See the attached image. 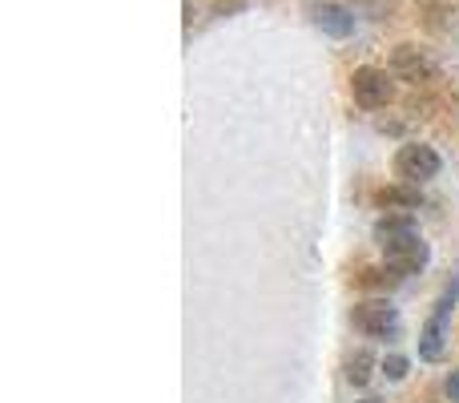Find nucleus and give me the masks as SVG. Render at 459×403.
I'll use <instances>...</instances> for the list:
<instances>
[{"instance_id":"f257e3e1","label":"nucleus","mask_w":459,"mask_h":403,"mask_svg":"<svg viewBox=\"0 0 459 403\" xmlns=\"http://www.w3.org/2000/svg\"><path fill=\"white\" fill-rule=\"evenodd\" d=\"M428 258H431V246L423 242L415 230L383 242V262H387L391 275H415V270L428 267Z\"/></svg>"},{"instance_id":"f03ea898","label":"nucleus","mask_w":459,"mask_h":403,"mask_svg":"<svg viewBox=\"0 0 459 403\" xmlns=\"http://www.w3.org/2000/svg\"><path fill=\"white\" fill-rule=\"evenodd\" d=\"M351 93H355V105H363V110H383V105L395 97V81L387 77V69L363 65V69H355V77H351Z\"/></svg>"},{"instance_id":"7ed1b4c3","label":"nucleus","mask_w":459,"mask_h":403,"mask_svg":"<svg viewBox=\"0 0 459 403\" xmlns=\"http://www.w3.org/2000/svg\"><path fill=\"white\" fill-rule=\"evenodd\" d=\"M395 174L403 178V182H411V186L428 182V178L439 174V153L431 150V145H420V142L399 145V153H395Z\"/></svg>"},{"instance_id":"20e7f679","label":"nucleus","mask_w":459,"mask_h":403,"mask_svg":"<svg viewBox=\"0 0 459 403\" xmlns=\"http://www.w3.org/2000/svg\"><path fill=\"white\" fill-rule=\"evenodd\" d=\"M351 323L363 335H375V339H387V335L399 331V311L391 307L387 299H367L351 311Z\"/></svg>"},{"instance_id":"39448f33","label":"nucleus","mask_w":459,"mask_h":403,"mask_svg":"<svg viewBox=\"0 0 459 403\" xmlns=\"http://www.w3.org/2000/svg\"><path fill=\"white\" fill-rule=\"evenodd\" d=\"M452 302H455V283L439 294L436 311H431L428 327L420 331V355L423 359H439L444 355V331H447V315H452Z\"/></svg>"},{"instance_id":"423d86ee","label":"nucleus","mask_w":459,"mask_h":403,"mask_svg":"<svg viewBox=\"0 0 459 403\" xmlns=\"http://www.w3.org/2000/svg\"><path fill=\"white\" fill-rule=\"evenodd\" d=\"M391 69H395V77L411 81V85H420V81L431 77V61L420 53V48H411V45H399L395 48V57H391Z\"/></svg>"},{"instance_id":"0eeeda50","label":"nucleus","mask_w":459,"mask_h":403,"mask_svg":"<svg viewBox=\"0 0 459 403\" xmlns=\"http://www.w3.org/2000/svg\"><path fill=\"white\" fill-rule=\"evenodd\" d=\"M310 16H315V24L326 32V37H351L355 32V16L347 13V8H339V4H315L310 8Z\"/></svg>"},{"instance_id":"6e6552de","label":"nucleus","mask_w":459,"mask_h":403,"mask_svg":"<svg viewBox=\"0 0 459 403\" xmlns=\"http://www.w3.org/2000/svg\"><path fill=\"white\" fill-rule=\"evenodd\" d=\"M375 206H379V210H415V206H420V190H415L411 182L387 186V190L375 194Z\"/></svg>"},{"instance_id":"1a4fd4ad","label":"nucleus","mask_w":459,"mask_h":403,"mask_svg":"<svg viewBox=\"0 0 459 403\" xmlns=\"http://www.w3.org/2000/svg\"><path fill=\"white\" fill-rule=\"evenodd\" d=\"M407 230H415V218L407 210H387L379 222H375V238H379V246L387 242V238L407 234Z\"/></svg>"},{"instance_id":"9d476101","label":"nucleus","mask_w":459,"mask_h":403,"mask_svg":"<svg viewBox=\"0 0 459 403\" xmlns=\"http://www.w3.org/2000/svg\"><path fill=\"white\" fill-rule=\"evenodd\" d=\"M375 375V355L371 351H355V355L347 359V383L351 388H367Z\"/></svg>"},{"instance_id":"9b49d317","label":"nucleus","mask_w":459,"mask_h":403,"mask_svg":"<svg viewBox=\"0 0 459 403\" xmlns=\"http://www.w3.org/2000/svg\"><path fill=\"white\" fill-rule=\"evenodd\" d=\"M379 367H383V375H387L391 383H399V380H407V367H411V364H407L403 355H387Z\"/></svg>"},{"instance_id":"f8f14e48","label":"nucleus","mask_w":459,"mask_h":403,"mask_svg":"<svg viewBox=\"0 0 459 403\" xmlns=\"http://www.w3.org/2000/svg\"><path fill=\"white\" fill-rule=\"evenodd\" d=\"M363 286H387L391 283V275H387V267L383 270H363V278H359Z\"/></svg>"},{"instance_id":"ddd939ff","label":"nucleus","mask_w":459,"mask_h":403,"mask_svg":"<svg viewBox=\"0 0 459 403\" xmlns=\"http://www.w3.org/2000/svg\"><path fill=\"white\" fill-rule=\"evenodd\" d=\"M444 388H447V399L459 403V372H447V383H444Z\"/></svg>"}]
</instances>
